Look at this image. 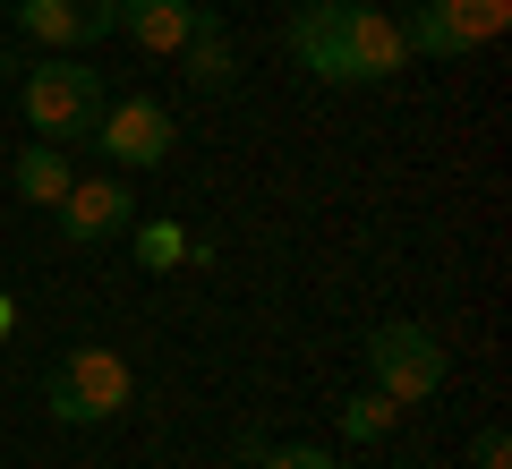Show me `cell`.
<instances>
[{
  "label": "cell",
  "mask_w": 512,
  "mask_h": 469,
  "mask_svg": "<svg viewBox=\"0 0 512 469\" xmlns=\"http://www.w3.org/2000/svg\"><path fill=\"white\" fill-rule=\"evenodd\" d=\"M393 410H402V401H384L376 384H367V393H350V401H342V435H350V444H376V435L393 427Z\"/></svg>",
  "instance_id": "cell-12"
},
{
  "label": "cell",
  "mask_w": 512,
  "mask_h": 469,
  "mask_svg": "<svg viewBox=\"0 0 512 469\" xmlns=\"http://www.w3.org/2000/svg\"><path fill=\"white\" fill-rule=\"evenodd\" d=\"M180 256H197L180 222H137V265H146V273H171Z\"/></svg>",
  "instance_id": "cell-13"
},
{
  "label": "cell",
  "mask_w": 512,
  "mask_h": 469,
  "mask_svg": "<svg viewBox=\"0 0 512 469\" xmlns=\"http://www.w3.org/2000/svg\"><path fill=\"white\" fill-rule=\"evenodd\" d=\"M256 469H333V452H325V444H274Z\"/></svg>",
  "instance_id": "cell-14"
},
{
  "label": "cell",
  "mask_w": 512,
  "mask_h": 469,
  "mask_svg": "<svg viewBox=\"0 0 512 469\" xmlns=\"http://www.w3.org/2000/svg\"><path fill=\"white\" fill-rule=\"evenodd\" d=\"M69 180H77V171H69V154H60V145H26V154H18V197L26 205H60V197H69Z\"/></svg>",
  "instance_id": "cell-10"
},
{
  "label": "cell",
  "mask_w": 512,
  "mask_h": 469,
  "mask_svg": "<svg viewBox=\"0 0 512 469\" xmlns=\"http://www.w3.org/2000/svg\"><path fill=\"white\" fill-rule=\"evenodd\" d=\"M9 325H18V299H9V290H0V342H9Z\"/></svg>",
  "instance_id": "cell-16"
},
{
  "label": "cell",
  "mask_w": 512,
  "mask_h": 469,
  "mask_svg": "<svg viewBox=\"0 0 512 469\" xmlns=\"http://www.w3.org/2000/svg\"><path fill=\"white\" fill-rule=\"evenodd\" d=\"M86 137L103 145L120 171H154V163H171V137H180V128H171V111L154 103V94H120V103L94 111Z\"/></svg>",
  "instance_id": "cell-4"
},
{
  "label": "cell",
  "mask_w": 512,
  "mask_h": 469,
  "mask_svg": "<svg viewBox=\"0 0 512 469\" xmlns=\"http://www.w3.org/2000/svg\"><path fill=\"white\" fill-rule=\"evenodd\" d=\"M188 77H197V86H231V43H222L214 18L188 35Z\"/></svg>",
  "instance_id": "cell-11"
},
{
  "label": "cell",
  "mask_w": 512,
  "mask_h": 469,
  "mask_svg": "<svg viewBox=\"0 0 512 469\" xmlns=\"http://www.w3.org/2000/svg\"><path fill=\"white\" fill-rule=\"evenodd\" d=\"M52 214H60V231H69L77 248H94V239L128 231V188L120 180H69V197H60Z\"/></svg>",
  "instance_id": "cell-8"
},
{
  "label": "cell",
  "mask_w": 512,
  "mask_h": 469,
  "mask_svg": "<svg viewBox=\"0 0 512 469\" xmlns=\"http://www.w3.org/2000/svg\"><path fill=\"white\" fill-rule=\"evenodd\" d=\"M504 18H512V0H427L419 18L402 26V43L427 52V60H461V52L504 35Z\"/></svg>",
  "instance_id": "cell-6"
},
{
  "label": "cell",
  "mask_w": 512,
  "mask_h": 469,
  "mask_svg": "<svg viewBox=\"0 0 512 469\" xmlns=\"http://www.w3.org/2000/svg\"><path fill=\"white\" fill-rule=\"evenodd\" d=\"M128 401H137V376H128L120 350H69V359L52 367V418L60 427H103V418H120Z\"/></svg>",
  "instance_id": "cell-2"
},
{
  "label": "cell",
  "mask_w": 512,
  "mask_h": 469,
  "mask_svg": "<svg viewBox=\"0 0 512 469\" xmlns=\"http://www.w3.org/2000/svg\"><path fill=\"white\" fill-rule=\"evenodd\" d=\"M94 111H103V77H94L86 60H43V69H26V128H35L43 145L86 137Z\"/></svg>",
  "instance_id": "cell-3"
},
{
  "label": "cell",
  "mask_w": 512,
  "mask_h": 469,
  "mask_svg": "<svg viewBox=\"0 0 512 469\" xmlns=\"http://www.w3.org/2000/svg\"><path fill=\"white\" fill-rule=\"evenodd\" d=\"M18 26L52 52H86L120 26V0H18Z\"/></svg>",
  "instance_id": "cell-7"
},
{
  "label": "cell",
  "mask_w": 512,
  "mask_h": 469,
  "mask_svg": "<svg viewBox=\"0 0 512 469\" xmlns=\"http://www.w3.org/2000/svg\"><path fill=\"white\" fill-rule=\"evenodd\" d=\"M470 461H478V469H512V435H504V427H478Z\"/></svg>",
  "instance_id": "cell-15"
},
{
  "label": "cell",
  "mask_w": 512,
  "mask_h": 469,
  "mask_svg": "<svg viewBox=\"0 0 512 469\" xmlns=\"http://www.w3.org/2000/svg\"><path fill=\"white\" fill-rule=\"evenodd\" d=\"M367 376H376L384 401H427L444 384V342L427 325H384L367 342Z\"/></svg>",
  "instance_id": "cell-5"
},
{
  "label": "cell",
  "mask_w": 512,
  "mask_h": 469,
  "mask_svg": "<svg viewBox=\"0 0 512 469\" xmlns=\"http://www.w3.org/2000/svg\"><path fill=\"white\" fill-rule=\"evenodd\" d=\"M291 60L316 69L325 86H384V77L410 60L402 26L367 9V0H308L291 18Z\"/></svg>",
  "instance_id": "cell-1"
},
{
  "label": "cell",
  "mask_w": 512,
  "mask_h": 469,
  "mask_svg": "<svg viewBox=\"0 0 512 469\" xmlns=\"http://www.w3.org/2000/svg\"><path fill=\"white\" fill-rule=\"evenodd\" d=\"M120 26L146 43L154 60H171V52H188V35L205 26V9L197 0H120Z\"/></svg>",
  "instance_id": "cell-9"
}]
</instances>
